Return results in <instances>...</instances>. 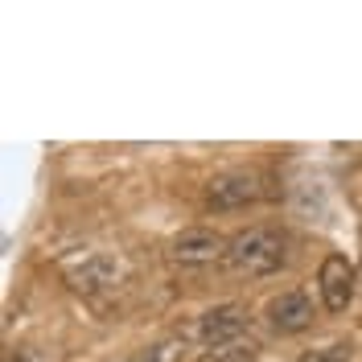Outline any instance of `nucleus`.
Returning a JSON list of instances; mask_svg holds the SVG:
<instances>
[{"label": "nucleus", "mask_w": 362, "mask_h": 362, "mask_svg": "<svg viewBox=\"0 0 362 362\" xmlns=\"http://www.w3.org/2000/svg\"><path fill=\"white\" fill-rule=\"evenodd\" d=\"M288 264V239L276 226H247L226 239V268L239 276H272Z\"/></svg>", "instance_id": "obj_1"}, {"label": "nucleus", "mask_w": 362, "mask_h": 362, "mask_svg": "<svg viewBox=\"0 0 362 362\" xmlns=\"http://www.w3.org/2000/svg\"><path fill=\"white\" fill-rule=\"evenodd\" d=\"M268 194V177L251 165H239V169H226V173H214L206 181V206L210 210H239V206H251Z\"/></svg>", "instance_id": "obj_2"}, {"label": "nucleus", "mask_w": 362, "mask_h": 362, "mask_svg": "<svg viewBox=\"0 0 362 362\" xmlns=\"http://www.w3.org/2000/svg\"><path fill=\"white\" fill-rule=\"evenodd\" d=\"M119 276H124V264L115 259L112 251H87L78 259H66V280H70V288H78V293H103V288H112Z\"/></svg>", "instance_id": "obj_3"}, {"label": "nucleus", "mask_w": 362, "mask_h": 362, "mask_svg": "<svg viewBox=\"0 0 362 362\" xmlns=\"http://www.w3.org/2000/svg\"><path fill=\"white\" fill-rule=\"evenodd\" d=\"M169 259L181 268H202L214 259H226V239L218 230H206V226H189L181 230L177 239L169 243Z\"/></svg>", "instance_id": "obj_4"}, {"label": "nucleus", "mask_w": 362, "mask_h": 362, "mask_svg": "<svg viewBox=\"0 0 362 362\" xmlns=\"http://www.w3.org/2000/svg\"><path fill=\"white\" fill-rule=\"evenodd\" d=\"M354 284H358V276H354L346 255H325L321 259L317 288H321V300H325L329 313H346V305L354 300Z\"/></svg>", "instance_id": "obj_5"}, {"label": "nucleus", "mask_w": 362, "mask_h": 362, "mask_svg": "<svg viewBox=\"0 0 362 362\" xmlns=\"http://www.w3.org/2000/svg\"><path fill=\"white\" fill-rule=\"evenodd\" d=\"M243 329H247V309L243 305H218V309L198 317V341H202L206 350L210 346H226V341H239Z\"/></svg>", "instance_id": "obj_6"}, {"label": "nucleus", "mask_w": 362, "mask_h": 362, "mask_svg": "<svg viewBox=\"0 0 362 362\" xmlns=\"http://www.w3.org/2000/svg\"><path fill=\"white\" fill-rule=\"evenodd\" d=\"M268 321H272V329H280V334H300V329L313 325V300L300 288H288V293L268 300Z\"/></svg>", "instance_id": "obj_7"}, {"label": "nucleus", "mask_w": 362, "mask_h": 362, "mask_svg": "<svg viewBox=\"0 0 362 362\" xmlns=\"http://www.w3.org/2000/svg\"><path fill=\"white\" fill-rule=\"evenodd\" d=\"M198 362H255V341H226V346H210L198 354Z\"/></svg>", "instance_id": "obj_8"}, {"label": "nucleus", "mask_w": 362, "mask_h": 362, "mask_svg": "<svg viewBox=\"0 0 362 362\" xmlns=\"http://www.w3.org/2000/svg\"><path fill=\"white\" fill-rule=\"evenodd\" d=\"M350 350H354L350 341H329V346H321V350H309L300 362H346Z\"/></svg>", "instance_id": "obj_9"}]
</instances>
